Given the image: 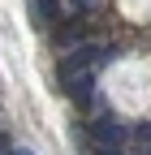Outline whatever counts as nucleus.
Segmentation results:
<instances>
[{"mask_svg": "<svg viewBox=\"0 0 151 155\" xmlns=\"http://www.w3.org/2000/svg\"><path fill=\"white\" fill-rule=\"evenodd\" d=\"M112 56L108 43H95V39H86L82 48H73L61 56V65H56V73H61V82H69V78H95V69Z\"/></svg>", "mask_w": 151, "mask_h": 155, "instance_id": "1", "label": "nucleus"}, {"mask_svg": "<svg viewBox=\"0 0 151 155\" xmlns=\"http://www.w3.org/2000/svg\"><path fill=\"white\" fill-rule=\"evenodd\" d=\"M125 138H129V129L121 121H112V116H95V121H91V142H95V147L125 151Z\"/></svg>", "mask_w": 151, "mask_h": 155, "instance_id": "2", "label": "nucleus"}, {"mask_svg": "<svg viewBox=\"0 0 151 155\" xmlns=\"http://www.w3.org/2000/svg\"><path fill=\"white\" fill-rule=\"evenodd\" d=\"M86 39H91V22L86 17H69L65 26H56L52 43H56V52H73V48H82Z\"/></svg>", "mask_w": 151, "mask_h": 155, "instance_id": "3", "label": "nucleus"}, {"mask_svg": "<svg viewBox=\"0 0 151 155\" xmlns=\"http://www.w3.org/2000/svg\"><path fill=\"white\" fill-rule=\"evenodd\" d=\"M86 155H121V151H108V147H95V142H91V147H86Z\"/></svg>", "mask_w": 151, "mask_h": 155, "instance_id": "4", "label": "nucleus"}, {"mask_svg": "<svg viewBox=\"0 0 151 155\" xmlns=\"http://www.w3.org/2000/svg\"><path fill=\"white\" fill-rule=\"evenodd\" d=\"M125 155H151V151H147V147H143V151H125Z\"/></svg>", "mask_w": 151, "mask_h": 155, "instance_id": "5", "label": "nucleus"}, {"mask_svg": "<svg viewBox=\"0 0 151 155\" xmlns=\"http://www.w3.org/2000/svg\"><path fill=\"white\" fill-rule=\"evenodd\" d=\"M0 155H9V147H5V138H0Z\"/></svg>", "mask_w": 151, "mask_h": 155, "instance_id": "6", "label": "nucleus"}, {"mask_svg": "<svg viewBox=\"0 0 151 155\" xmlns=\"http://www.w3.org/2000/svg\"><path fill=\"white\" fill-rule=\"evenodd\" d=\"M13 155H30V151H13Z\"/></svg>", "mask_w": 151, "mask_h": 155, "instance_id": "7", "label": "nucleus"}]
</instances>
